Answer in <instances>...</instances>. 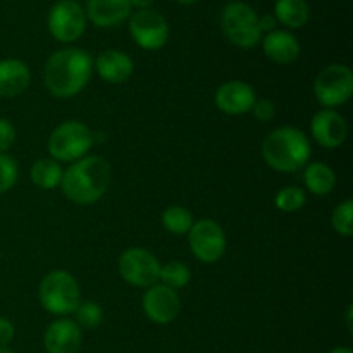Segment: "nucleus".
I'll return each instance as SVG.
<instances>
[{
    "instance_id": "4",
    "label": "nucleus",
    "mask_w": 353,
    "mask_h": 353,
    "mask_svg": "<svg viewBox=\"0 0 353 353\" xmlns=\"http://www.w3.org/2000/svg\"><path fill=\"white\" fill-rule=\"evenodd\" d=\"M38 296L47 312L54 316H68L81 302V292L74 276L68 271L55 269L43 276L38 288Z\"/></svg>"
},
{
    "instance_id": "1",
    "label": "nucleus",
    "mask_w": 353,
    "mask_h": 353,
    "mask_svg": "<svg viewBox=\"0 0 353 353\" xmlns=\"http://www.w3.org/2000/svg\"><path fill=\"white\" fill-rule=\"evenodd\" d=\"M92 55L83 48H62L45 64L43 79L48 92L57 99H71L85 90L92 78Z\"/></svg>"
},
{
    "instance_id": "36",
    "label": "nucleus",
    "mask_w": 353,
    "mask_h": 353,
    "mask_svg": "<svg viewBox=\"0 0 353 353\" xmlns=\"http://www.w3.org/2000/svg\"><path fill=\"white\" fill-rule=\"evenodd\" d=\"M178 3H181V6H192V3H195L196 0H176Z\"/></svg>"
},
{
    "instance_id": "22",
    "label": "nucleus",
    "mask_w": 353,
    "mask_h": 353,
    "mask_svg": "<svg viewBox=\"0 0 353 353\" xmlns=\"http://www.w3.org/2000/svg\"><path fill=\"white\" fill-rule=\"evenodd\" d=\"M62 165L61 162L54 161V159H40L31 165L30 178L34 186L41 190H54L61 185L62 181Z\"/></svg>"
},
{
    "instance_id": "24",
    "label": "nucleus",
    "mask_w": 353,
    "mask_h": 353,
    "mask_svg": "<svg viewBox=\"0 0 353 353\" xmlns=\"http://www.w3.org/2000/svg\"><path fill=\"white\" fill-rule=\"evenodd\" d=\"M190 269L188 265H185L179 261H171L168 264L161 265V272H159V281L161 285L168 286L171 290H181L185 288L190 283Z\"/></svg>"
},
{
    "instance_id": "9",
    "label": "nucleus",
    "mask_w": 353,
    "mask_h": 353,
    "mask_svg": "<svg viewBox=\"0 0 353 353\" xmlns=\"http://www.w3.org/2000/svg\"><path fill=\"white\" fill-rule=\"evenodd\" d=\"M86 28L85 9L76 0H59L48 12V31L61 43H72Z\"/></svg>"
},
{
    "instance_id": "37",
    "label": "nucleus",
    "mask_w": 353,
    "mask_h": 353,
    "mask_svg": "<svg viewBox=\"0 0 353 353\" xmlns=\"http://www.w3.org/2000/svg\"><path fill=\"white\" fill-rule=\"evenodd\" d=\"M0 353H14V352L10 350L9 347H2V348H0Z\"/></svg>"
},
{
    "instance_id": "21",
    "label": "nucleus",
    "mask_w": 353,
    "mask_h": 353,
    "mask_svg": "<svg viewBox=\"0 0 353 353\" xmlns=\"http://www.w3.org/2000/svg\"><path fill=\"white\" fill-rule=\"evenodd\" d=\"M274 10L276 19L292 30L305 26L310 17L309 3L305 0H278Z\"/></svg>"
},
{
    "instance_id": "35",
    "label": "nucleus",
    "mask_w": 353,
    "mask_h": 353,
    "mask_svg": "<svg viewBox=\"0 0 353 353\" xmlns=\"http://www.w3.org/2000/svg\"><path fill=\"white\" fill-rule=\"evenodd\" d=\"M330 353H353V352H352V348H348V347H336V348H333Z\"/></svg>"
},
{
    "instance_id": "7",
    "label": "nucleus",
    "mask_w": 353,
    "mask_h": 353,
    "mask_svg": "<svg viewBox=\"0 0 353 353\" xmlns=\"http://www.w3.org/2000/svg\"><path fill=\"white\" fill-rule=\"evenodd\" d=\"M314 93L324 109L343 105L353 93L352 69L345 64H331L324 68L314 83Z\"/></svg>"
},
{
    "instance_id": "13",
    "label": "nucleus",
    "mask_w": 353,
    "mask_h": 353,
    "mask_svg": "<svg viewBox=\"0 0 353 353\" xmlns=\"http://www.w3.org/2000/svg\"><path fill=\"white\" fill-rule=\"evenodd\" d=\"M312 138L324 148H338L347 140L348 126L345 117L333 109H323L314 114L310 123Z\"/></svg>"
},
{
    "instance_id": "11",
    "label": "nucleus",
    "mask_w": 353,
    "mask_h": 353,
    "mask_svg": "<svg viewBox=\"0 0 353 353\" xmlns=\"http://www.w3.org/2000/svg\"><path fill=\"white\" fill-rule=\"evenodd\" d=\"M130 34L138 47L159 50L169 38V24L157 10L141 9L130 16Z\"/></svg>"
},
{
    "instance_id": "16",
    "label": "nucleus",
    "mask_w": 353,
    "mask_h": 353,
    "mask_svg": "<svg viewBox=\"0 0 353 353\" xmlns=\"http://www.w3.org/2000/svg\"><path fill=\"white\" fill-rule=\"evenodd\" d=\"M130 0H86V19L99 28H112L131 16Z\"/></svg>"
},
{
    "instance_id": "30",
    "label": "nucleus",
    "mask_w": 353,
    "mask_h": 353,
    "mask_svg": "<svg viewBox=\"0 0 353 353\" xmlns=\"http://www.w3.org/2000/svg\"><path fill=\"white\" fill-rule=\"evenodd\" d=\"M250 112L254 114L255 119L261 121V123H269V121L274 117L276 109H274V103H272L271 100L257 99L255 100V103H254V107H252Z\"/></svg>"
},
{
    "instance_id": "19",
    "label": "nucleus",
    "mask_w": 353,
    "mask_h": 353,
    "mask_svg": "<svg viewBox=\"0 0 353 353\" xmlns=\"http://www.w3.org/2000/svg\"><path fill=\"white\" fill-rule=\"evenodd\" d=\"M31 81L30 68L19 59L0 61V97L12 99L21 95Z\"/></svg>"
},
{
    "instance_id": "15",
    "label": "nucleus",
    "mask_w": 353,
    "mask_h": 353,
    "mask_svg": "<svg viewBox=\"0 0 353 353\" xmlns=\"http://www.w3.org/2000/svg\"><path fill=\"white\" fill-rule=\"evenodd\" d=\"M81 327L71 319H57L48 324L43 334L47 353H78L81 348Z\"/></svg>"
},
{
    "instance_id": "14",
    "label": "nucleus",
    "mask_w": 353,
    "mask_h": 353,
    "mask_svg": "<svg viewBox=\"0 0 353 353\" xmlns=\"http://www.w3.org/2000/svg\"><path fill=\"white\" fill-rule=\"evenodd\" d=\"M255 100H257L255 90L240 79L223 83L216 92V105L228 116H241L250 112Z\"/></svg>"
},
{
    "instance_id": "2",
    "label": "nucleus",
    "mask_w": 353,
    "mask_h": 353,
    "mask_svg": "<svg viewBox=\"0 0 353 353\" xmlns=\"http://www.w3.org/2000/svg\"><path fill=\"white\" fill-rule=\"evenodd\" d=\"M112 171L105 159L90 155L72 162L62 174V192L76 205H92L107 193Z\"/></svg>"
},
{
    "instance_id": "6",
    "label": "nucleus",
    "mask_w": 353,
    "mask_h": 353,
    "mask_svg": "<svg viewBox=\"0 0 353 353\" xmlns=\"http://www.w3.org/2000/svg\"><path fill=\"white\" fill-rule=\"evenodd\" d=\"M93 134L86 124L79 121H65L52 131L48 138L50 159L57 162H76L92 148Z\"/></svg>"
},
{
    "instance_id": "23",
    "label": "nucleus",
    "mask_w": 353,
    "mask_h": 353,
    "mask_svg": "<svg viewBox=\"0 0 353 353\" xmlns=\"http://www.w3.org/2000/svg\"><path fill=\"white\" fill-rule=\"evenodd\" d=\"M162 224L165 230L176 236L188 234L193 226V216L188 209L181 205H171L162 212Z\"/></svg>"
},
{
    "instance_id": "26",
    "label": "nucleus",
    "mask_w": 353,
    "mask_h": 353,
    "mask_svg": "<svg viewBox=\"0 0 353 353\" xmlns=\"http://www.w3.org/2000/svg\"><path fill=\"white\" fill-rule=\"evenodd\" d=\"M72 314H76L74 323L83 330H97L103 319L102 307L95 302H79Z\"/></svg>"
},
{
    "instance_id": "5",
    "label": "nucleus",
    "mask_w": 353,
    "mask_h": 353,
    "mask_svg": "<svg viewBox=\"0 0 353 353\" xmlns=\"http://www.w3.org/2000/svg\"><path fill=\"white\" fill-rule=\"evenodd\" d=\"M221 30L224 37L240 48H252L262 40L259 16L248 3L230 2L221 12Z\"/></svg>"
},
{
    "instance_id": "27",
    "label": "nucleus",
    "mask_w": 353,
    "mask_h": 353,
    "mask_svg": "<svg viewBox=\"0 0 353 353\" xmlns=\"http://www.w3.org/2000/svg\"><path fill=\"white\" fill-rule=\"evenodd\" d=\"M331 224L334 231L341 236H352L353 234V200H345L336 209L333 210L331 216Z\"/></svg>"
},
{
    "instance_id": "3",
    "label": "nucleus",
    "mask_w": 353,
    "mask_h": 353,
    "mask_svg": "<svg viewBox=\"0 0 353 353\" xmlns=\"http://www.w3.org/2000/svg\"><path fill=\"white\" fill-rule=\"evenodd\" d=\"M310 141L305 133L293 126L276 128L262 143L265 164L279 172H295L309 164Z\"/></svg>"
},
{
    "instance_id": "18",
    "label": "nucleus",
    "mask_w": 353,
    "mask_h": 353,
    "mask_svg": "<svg viewBox=\"0 0 353 353\" xmlns=\"http://www.w3.org/2000/svg\"><path fill=\"white\" fill-rule=\"evenodd\" d=\"M262 48L269 61L276 64H292L300 55V43L292 33L274 30L262 38Z\"/></svg>"
},
{
    "instance_id": "29",
    "label": "nucleus",
    "mask_w": 353,
    "mask_h": 353,
    "mask_svg": "<svg viewBox=\"0 0 353 353\" xmlns=\"http://www.w3.org/2000/svg\"><path fill=\"white\" fill-rule=\"evenodd\" d=\"M16 141V128L9 119L0 117V154H7Z\"/></svg>"
},
{
    "instance_id": "28",
    "label": "nucleus",
    "mask_w": 353,
    "mask_h": 353,
    "mask_svg": "<svg viewBox=\"0 0 353 353\" xmlns=\"http://www.w3.org/2000/svg\"><path fill=\"white\" fill-rule=\"evenodd\" d=\"M19 168L9 154H0V195L9 192L17 181Z\"/></svg>"
},
{
    "instance_id": "32",
    "label": "nucleus",
    "mask_w": 353,
    "mask_h": 353,
    "mask_svg": "<svg viewBox=\"0 0 353 353\" xmlns=\"http://www.w3.org/2000/svg\"><path fill=\"white\" fill-rule=\"evenodd\" d=\"M259 26H261L262 33H271L276 30V19L272 16L259 17Z\"/></svg>"
},
{
    "instance_id": "25",
    "label": "nucleus",
    "mask_w": 353,
    "mask_h": 353,
    "mask_svg": "<svg viewBox=\"0 0 353 353\" xmlns=\"http://www.w3.org/2000/svg\"><path fill=\"white\" fill-rule=\"evenodd\" d=\"M305 192L299 186H285L274 196V203L283 212H296L305 205Z\"/></svg>"
},
{
    "instance_id": "31",
    "label": "nucleus",
    "mask_w": 353,
    "mask_h": 353,
    "mask_svg": "<svg viewBox=\"0 0 353 353\" xmlns=\"http://www.w3.org/2000/svg\"><path fill=\"white\" fill-rule=\"evenodd\" d=\"M14 334H16L14 324L6 317H0V348L9 347L10 341L14 340Z\"/></svg>"
},
{
    "instance_id": "17",
    "label": "nucleus",
    "mask_w": 353,
    "mask_h": 353,
    "mask_svg": "<svg viewBox=\"0 0 353 353\" xmlns=\"http://www.w3.org/2000/svg\"><path fill=\"white\" fill-rule=\"evenodd\" d=\"M95 69L103 81L110 85H121L133 76L134 64L130 55L124 52L105 50L97 57Z\"/></svg>"
},
{
    "instance_id": "8",
    "label": "nucleus",
    "mask_w": 353,
    "mask_h": 353,
    "mask_svg": "<svg viewBox=\"0 0 353 353\" xmlns=\"http://www.w3.org/2000/svg\"><path fill=\"white\" fill-rule=\"evenodd\" d=\"M117 268H119L121 278L128 285L137 286V288H150L159 281L161 262L152 252L145 248H128L121 254Z\"/></svg>"
},
{
    "instance_id": "34",
    "label": "nucleus",
    "mask_w": 353,
    "mask_h": 353,
    "mask_svg": "<svg viewBox=\"0 0 353 353\" xmlns=\"http://www.w3.org/2000/svg\"><path fill=\"white\" fill-rule=\"evenodd\" d=\"M352 317H353V307L348 305L347 309V326H348V331H353V326H352Z\"/></svg>"
},
{
    "instance_id": "20",
    "label": "nucleus",
    "mask_w": 353,
    "mask_h": 353,
    "mask_svg": "<svg viewBox=\"0 0 353 353\" xmlns=\"http://www.w3.org/2000/svg\"><path fill=\"white\" fill-rule=\"evenodd\" d=\"M307 190L317 196L330 195L336 186V174L330 165L324 162H312L307 165L305 174H303Z\"/></svg>"
},
{
    "instance_id": "33",
    "label": "nucleus",
    "mask_w": 353,
    "mask_h": 353,
    "mask_svg": "<svg viewBox=\"0 0 353 353\" xmlns=\"http://www.w3.org/2000/svg\"><path fill=\"white\" fill-rule=\"evenodd\" d=\"M155 0H130L131 7H138V9H150V6Z\"/></svg>"
},
{
    "instance_id": "10",
    "label": "nucleus",
    "mask_w": 353,
    "mask_h": 353,
    "mask_svg": "<svg viewBox=\"0 0 353 353\" xmlns=\"http://www.w3.org/2000/svg\"><path fill=\"white\" fill-rule=\"evenodd\" d=\"M192 254L203 264H214L226 254V234L214 219H200L188 231Z\"/></svg>"
},
{
    "instance_id": "12",
    "label": "nucleus",
    "mask_w": 353,
    "mask_h": 353,
    "mask_svg": "<svg viewBox=\"0 0 353 353\" xmlns=\"http://www.w3.org/2000/svg\"><path fill=\"white\" fill-rule=\"evenodd\" d=\"M143 312L152 323L155 324H169L178 317L181 302L174 290L168 286L155 283L150 288L145 290L143 300H141Z\"/></svg>"
}]
</instances>
